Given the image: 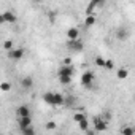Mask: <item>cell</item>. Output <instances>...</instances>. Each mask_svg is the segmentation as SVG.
<instances>
[{
  "mask_svg": "<svg viewBox=\"0 0 135 135\" xmlns=\"http://www.w3.org/2000/svg\"><path fill=\"white\" fill-rule=\"evenodd\" d=\"M73 72H75V67L72 64H64L62 67H59L57 76H73Z\"/></svg>",
  "mask_w": 135,
  "mask_h": 135,
  "instance_id": "6da1fadb",
  "label": "cell"
},
{
  "mask_svg": "<svg viewBox=\"0 0 135 135\" xmlns=\"http://www.w3.org/2000/svg\"><path fill=\"white\" fill-rule=\"evenodd\" d=\"M8 57L11 60H21L24 57V49L22 48H13L8 51Z\"/></svg>",
  "mask_w": 135,
  "mask_h": 135,
  "instance_id": "7a4b0ae2",
  "label": "cell"
},
{
  "mask_svg": "<svg viewBox=\"0 0 135 135\" xmlns=\"http://www.w3.org/2000/svg\"><path fill=\"white\" fill-rule=\"evenodd\" d=\"M81 83H83V86L91 88L94 84V73L92 72H84V75L81 76Z\"/></svg>",
  "mask_w": 135,
  "mask_h": 135,
  "instance_id": "3957f363",
  "label": "cell"
},
{
  "mask_svg": "<svg viewBox=\"0 0 135 135\" xmlns=\"http://www.w3.org/2000/svg\"><path fill=\"white\" fill-rule=\"evenodd\" d=\"M94 126H95V130H97V132H105V130H107V121L102 119V118H95Z\"/></svg>",
  "mask_w": 135,
  "mask_h": 135,
  "instance_id": "277c9868",
  "label": "cell"
},
{
  "mask_svg": "<svg viewBox=\"0 0 135 135\" xmlns=\"http://www.w3.org/2000/svg\"><path fill=\"white\" fill-rule=\"evenodd\" d=\"M69 49H72V51H81V49H83V43H81L78 38L70 40V41H69Z\"/></svg>",
  "mask_w": 135,
  "mask_h": 135,
  "instance_id": "5b68a950",
  "label": "cell"
},
{
  "mask_svg": "<svg viewBox=\"0 0 135 135\" xmlns=\"http://www.w3.org/2000/svg\"><path fill=\"white\" fill-rule=\"evenodd\" d=\"M18 119H19V129L27 127V126L32 124V116H30V114H27V116H19Z\"/></svg>",
  "mask_w": 135,
  "mask_h": 135,
  "instance_id": "8992f818",
  "label": "cell"
},
{
  "mask_svg": "<svg viewBox=\"0 0 135 135\" xmlns=\"http://www.w3.org/2000/svg\"><path fill=\"white\" fill-rule=\"evenodd\" d=\"M2 15H3V19H5V22L15 24V22L18 21V18H16V15H15L13 11H5V13H2Z\"/></svg>",
  "mask_w": 135,
  "mask_h": 135,
  "instance_id": "52a82bcc",
  "label": "cell"
},
{
  "mask_svg": "<svg viewBox=\"0 0 135 135\" xmlns=\"http://www.w3.org/2000/svg\"><path fill=\"white\" fill-rule=\"evenodd\" d=\"M21 86H22L24 89H30V88L33 86V78H32V76H24V78H21Z\"/></svg>",
  "mask_w": 135,
  "mask_h": 135,
  "instance_id": "ba28073f",
  "label": "cell"
},
{
  "mask_svg": "<svg viewBox=\"0 0 135 135\" xmlns=\"http://www.w3.org/2000/svg\"><path fill=\"white\" fill-rule=\"evenodd\" d=\"M65 103V97L62 94H52V105H59L62 107Z\"/></svg>",
  "mask_w": 135,
  "mask_h": 135,
  "instance_id": "9c48e42d",
  "label": "cell"
},
{
  "mask_svg": "<svg viewBox=\"0 0 135 135\" xmlns=\"http://www.w3.org/2000/svg\"><path fill=\"white\" fill-rule=\"evenodd\" d=\"M67 37H69V40H75V38L80 37V30L76 27H72V29L67 30Z\"/></svg>",
  "mask_w": 135,
  "mask_h": 135,
  "instance_id": "30bf717a",
  "label": "cell"
},
{
  "mask_svg": "<svg viewBox=\"0 0 135 135\" xmlns=\"http://www.w3.org/2000/svg\"><path fill=\"white\" fill-rule=\"evenodd\" d=\"M16 113H18V118H19V116H27V114H30V110H29V107L21 105V107H18Z\"/></svg>",
  "mask_w": 135,
  "mask_h": 135,
  "instance_id": "8fae6325",
  "label": "cell"
},
{
  "mask_svg": "<svg viewBox=\"0 0 135 135\" xmlns=\"http://www.w3.org/2000/svg\"><path fill=\"white\" fill-rule=\"evenodd\" d=\"M116 76H118L119 80H126V78L129 76V70H127V69H119L118 73H116Z\"/></svg>",
  "mask_w": 135,
  "mask_h": 135,
  "instance_id": "7c38bea8",
  "label": "cell"
},
{
  "mask_svg": "<svg viewBox=\"0 0 135 135\" xmlns=\"http://www.w3.org/2000/svg\"><path fill=\"white\" fill-rule=\"evenodd\" d=\"M95 21H97V18H95L94 15H89V16L84 19V24H86L88 27H91V26H94V24H95Z\"/></svg>",
  "mask_w": 135,
  "mask_h": 135,
  "instance_id": "4fadbf2b",
  "label": "cell"
},
{
  "mask_svg": "<svg viewBox=\"0 0 135 135\" xmlns=\"http://www.w3.org/2000/svg\"><path fill=\"white\" fill-rule=\"evenodd\" d=\"M84 118H86V114H84L81 110H80V111H76V113L73 114V121H75V122H80V121H83Z\"/></svg>",
  "mask_w": 135,
  "mask_h": 135,
  "instance_id": "5bb4252c",
  "label": "cell"
},
{
  "mask_svg": "<svg viewBox=\"0 0 135 135\" xmlns=\"http://www.w3.org/2000/svg\"><path fill=\"white\" fill-rule=\"evenodd\" d=\"M21 132H22V133H26V135H33V133H35V129H33V127H32V124H30V126H27V127H22V129H21Z\"/></svg>",
  "mask_w": 135,
  "mask_h": 135,
  "instance_id": "9a60e30c",
  "label": "cell"
},
{
  "mask_svg": "<svg viewBox=\"0 0 135 135\" xmlns=\"http://www.w3.org/2000/svg\"><path fill=\"white\" fill-rule=\"evenodd\" d=\"M103 69H107V70H113V69H114V62L110 60V59H105V62H103Z\"/></svg>",
  "mask_w": 135,
  "mask_h": 135,
  "instance_id": "2e32d148",
  "label": "cell"
},
{
  "mask_svg": "<svg viewBox=\"0 0 135 135\" xmlns=\"http://www.w3.org/2000/svg\"><path fill=\"white\" fill-rule=\"evenodd\" d=\"M73 76H59V83L60 84H70Z\"/></svg>",
  "mask_w": 135,
  "mask_h": 135,
  "instance_id": "e0dca14e",
  "label": "cell"
},
{
  "mask_svg": "<svg viewBox=\"0 0 135 135\" xmlns=\"http://www.w3.org/2000/svg\"><path fill=\"white\" fill-rule=\"evenodd\" d=\"M52 94H54V92H46V94L43 95L45 102H46V103H49V105H52Z\"/></svg>",
  "mask_w": 135,
  "mask_h": 135,
  "instance_id": "ac0fdd59",
  "label": "cell"
},
{
  "mask_svg": "<svg viewBox=\"0 0 135 135\" xmlns=\"http://www.w3.org/2000/svg\"><path fill=\"white\" fill-rule=\"evenodd\" d=\"M0 89H2V91H3V92H8V91H10V89H11V84H10V83H8V81H3V83H2V84H0Z\"/></svg>",
  "mask_w": 135,
  "mask_h": 135,
  "instance_id": "d6986e66",
  "label": "cell"
},
{
  "mask_svg": "<svg viewBox=\"0 0 135 135\" xmlns=\"http://www.w3.org/2000/svg\"><path fill=\"white\" fill-rule=\"evenodd\" d=\"M3 49H7V51L13 49V41H11V40H7V41H3Z\"/></svg>",
  "mask_w": 135,
  "mask_h": 135,
  "instance_id": "ffe728a7",
  "label": "cell"
},
{
  "mask_svg": "<svg viewBox=\"0 0 135 135\" xmlns=\"http://www.w3.org/2000/svg\"><path fill=\"white\" fill-rule=\"evenodd\" d=\"M78 124H80V129H81V130H88V119H86V118H84L83 121H80Z\"/></svg>",
  "mask_w": 135,
  "mask_h": 135,
  "instance_id": "44dd1931",
  "label": "cell"
},
{
  "mask_svg": "<svg viewBox=\"0 0 135 135\" xmlns=\"http://www.w3.org/2000/svg\"><path fill=\"white\" fill-rule=\"evenodd\" d=\"M103 62H105V59L103 57H95V65H99V67H103Z\"/></svg>",
  "mask_w": 135,
  "mask_h": 135,
  "instance_id": "7402d4cb",
  "label": "cell"
},
{
  "mask_svg": "<svg viewBox=\"0 0 135 135\" xmlns=\"http://www.w3.org/2000/svg\"><path fill=\"white\" fill-rule=\"evenodd\" d=\"M133 132H135V130H133L132 127H126V129H122V133H124V135H132Z\"/></svg>",
  "mask_w": 135,
  "mask_h": 135,
  "instance_id": "603a6c76",
  "label": "cell"
},
{
  "mask_svg": "<svg viewBox=\"0 0 135 135\" xmlns=\"http://www.w3.org/2000/svg\"><path fill=\"white\" fill-rule=\"evenodd\" d=\"M46 129H49V130L56 129V122H52V121H51V122H48V124H46Z\"/></svg>",
  "mask_w": 135,
  "mask_h": 135,
  "instance_id": "cb8c5ba5",
  "label": "cell"
},
{
  "mask_svg": "<svg viewBox=\"0 0 135 135\" xmlns=\"http://www.w3.org/2000/svg\"><path fill=\"white\" fill-rule=\"evenodd\" d=\"M126 37H127L126 30H119V35H118V38H126Z\"/></svg>",
  "mask_w": 135,
  "mask_h": 135,
  "instance_id": "d4e9b609",
  "label": "cell"
},
{
  "mask_svg": "<svg viewBox=\"0 0 135 135\" xmlns=\"http://www.w3.org/2000/svg\"><path fill=\"white\" fill-rule=\"evenodd\" d=\"M64 64H72V59H70V57H65V60H64Z\"/></svg>",
  "mask_w": 135,
  "mask_h": 135,
  "instance_id": "484cf974",
  "label": "cell"
},
{
  "mask_svg": "<svg viewBox=\"0 0 135 135\" xmlns=\"http://www.w3.org/2000/svg\"><path fill=\"white\" fill-rule=\"evenodd\" d=\"M5 22V19H3V15H0V24H3Z\"/></svg>",
  "mask_w": 135,
  "mask_h": 135,
  "instance_id": "4316f807",
  "label": "cell"
},
{
  "mask_svg": "<svg viewBox=\"0 0 135 135\" xmlns=\"http://www.w3.org/2000/svg\"><path fill=\"white\" fill-rule=\"evenodd\" d=\"M35 2H38V3H40V2H43V0H35Z\"/></svg>",
  "mask_w": 135,
  "mask_h": 135,
  "instance_id": "83f0119b",
  "label": "cell"
}]
</instances>
